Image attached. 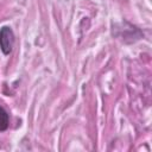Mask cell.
Wrapping results in <instances>:
<instances>
[{
    "mask_svg": "<svg viewBox=\"0 0 152 152\" xmlns=\"http://www.w3.org/2000/svg\"><path fill=\"white\" fill-rule=\"evenodd\" d=\"M8 127V114L7 112L0 107V131H5Z\"/></svg>",
    "mask_w": 152,
    "mask_h": 152,
    "instance_id": "2",
    "label": "cell"
},
{
    "mask_svg": "<svg viewBox=\"0 0 152 152\" xmlns=\"http://www.w3.org/2000/svg\"><path fill=\"white\" fill-rule=\"evenodd\" d=\"M14 43V34L11 27L4 26L0 30V49L5 55H8L12 51Z\"/></svg>",
    "mask_w": 152,
    "mask_h": 152,
    "instance_id": "1",
    "label": "cell"
}]
</instances>
